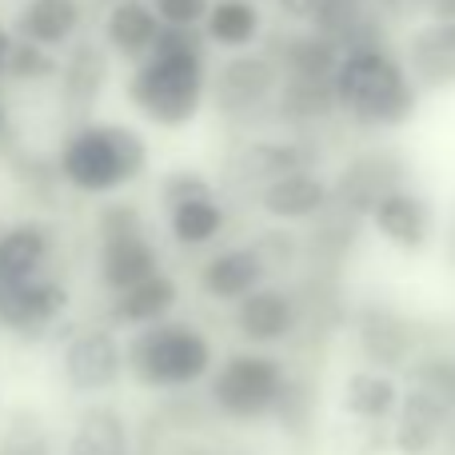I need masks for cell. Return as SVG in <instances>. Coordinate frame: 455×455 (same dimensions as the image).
I'll list each match as a JSON object with an SVG mask.
<instances>
[{
    "mask_svg": "<svg viewBox=\"0 0 455 455\" xmlns=\"http://www.w3.org/2000/svg\"><path fill=\"white\" fill-rule=\"evenodd\" d=\"M128 100L160 128H184L208 100V64L200 28H160L156 48L132 64Z\"/></svg>",
    "mask_w": 455,
    "mask_h": 455,
    "instance_id": "obj_1",
    "label": "cell"
},
{
    "mask_svg": "<svg viewBox=\"0 0 455 455\" xmlns=\"http://www.w3.org/2000/svg\"><path fill=\"white\" fill-rule=\"evenodd\" d=\"M331 100L360 124L395 128L411 120L419 88L411 84L395 52H387L376 40H355V44H344L336 72H331Z\"/></svg>",
    "mask_w": 455,
    "mask_h": 455,
    "instance_id": "obj_2",
    "label": "cell"
},
{
    "mask_svg": "<svg viewBox=\"0 0 455 455\" xmlns=\"http://www.w3.org/2000/svg\"><path fill=\"white\" fill-rule=\"evenodd\" d=\"M148 168V144L128 124H84L64 140L60 176L80 192H116Z\"/></svg>",
    "mask_w": 455,
    "mask_h": 455,
    "instance_id": "obj_3",
    "label": "cell"
},
{
    "mask_svg": "<svg viewBox=\"0 0 455 455\" xmlns=\"http://www.w3.org/2000/svg\"><path fill=\"white\" fill-rule=\"evenodd\" d=\"M128 363L144 384H192L208 371L212 347L200 331L184 328V323H160V328H148L132 339Z\"/></svg>",
    "mask_w": 455,
    "mask_h": 455,
    "instance_id": "obj_4",
    "label": "cell"
},
{
    "mask_svg": "<svg viewBox=\"0 0 455 455\" xmlns=\"http://www.w3.org/2000/svg\"><path fill=\"white\" fill-rule=\"evenodd\" d=\"M100 275L112 291H124L132 283L160 272V256L148 243L140 212L128 204H112L100 216Z\"/></svg>",
    "mask_w": 455,
    "mask_h": 455,
    "instance_id": "obj_5",
    "label": "cell"
},
{
    "mask_svg": "<svg viewBox=\"0 0 455 455\" xmlns=\"http://www.w3.org/2000/svg\"><path fill=\"white\" fill-rule=\"evenodd\" d=\"M208 92L224 116H251V112L267 108L280 92V64L275 56L251 52V48L232 52L208 80Z\"/></svg>",
    "mask_w": 455,
    "mask_h": 455,
    "instance_id": "obj_6",
    "label": "cell"
},
{
    "mask_svg": "<svg viewBox=\"0 0 455 455\" xmlns=\"http://www.w3.org/2000/svg\"><path fill=\"white\" fill-rule=\"evenodd\" d=\"M212 400L235 419L267 416L283 400L280 363L264 360V355H232L212 384Z\"/></svg>",
    "mask_w": 455,
    "mask_h": 455,
    "instance_id": "obj_7",
    "label": "cell"
},
{
    "mask_svg": "<svg viewBox=\"0 0 455 455\" xmlns=\"http://www.w3.org/2000/svg\"><path fill=\"white\" fill-rule=\"evenodd\" d=\"M403 68L419 92L455 88V16L424 20L403 40Z\"/></svg>",
    "mask_w": 455,
    "mask_h": 455,
    "instance_id": "obj_8",
    "label": "cell"
},
{
    "mask_svg": "<svg viewBox=\"0 0 455 455\" xmlns=\"http://www.w3.org/2000/svg\"><path fill=\"white\" fill-rule=\"evenodd\" d=\"M64 307H68V291L56 280L32 275V280L0 283V323L16 336H40L60 320Z\"/></svg>",
    "mask_w": 455,
    "mask_h": 455,
    "instance_id": "obj_9",
    "label": "cell"
},
{
    "mask_svg": "<svg viewBox=\"0 0 455 455\" xmlns=\"http://www.w3.org/2000/svg\"><path fill=\"white\" fill-rule=\"evenodd\" d=\"M120 368H124V355H120V344L112 331H80L64 347V376L76 392H104V387L116 384Z\"/></svg>",
    "mask_w": 455,
    "mask_h": 455,
    "instance_id": "obj_10",
    "label": "cell"
},
{
    "mask_svg": "<svg viewBox=\"0 0 455 455\" xmlns=\"http://www.w3.org/2000/svg\"><path fill=\"white\" fill-rule=\"evenodd\" d=\"M164 24L156 20L148 0H112L100 20V40L112 56L128 64H140L156 48V36Z\"/></svg>",
    "mask_w": 455,
    "mask_h": 455,
    "instance_id": "obj_11",
    "label": "cell"
},
{
    "mask_svg": "<svg viewBox=\"0 0 455 455\" xmlns=\"http://www.w3.org/2000/svg\"><path fill=\"white\" fill-rule=\"evenodd\" d=\"M8 28L40 48H64L84 28V0H24Z\"/></svg>",
    "mask_w": 455,
    "mask_h": 455,
    "instance_id": "obj_12",
    "label": "cell"
},
{
    "mask_svg": "<svg viewBox=\"0 0 455 455\" xmlns=\"http://www.w3.org/2000/svg\"><path fill=\"white\" fill-rule=\"evenodd\" d=\"M331 200V188L307 168L296 172H283L275 180L259 184V208L275 220H307V216H320Z\"/></svg>",
    "mask_w": 455,
    "mask_h": 455,
    "instance_id": "obj_13",
    "label": "cell"
},
{
    "mask_svg": "<svg viewBox=\"0 0 455 455\" xmlns=\"http://www.w3.org/2000/svg\"><path fill=\"white\" fill-rule=\"evenodd\" d=\"M368 216H371V224L395 243V248L416 251V248L427 243V228H432L427 204L416 196V192L403 188V184L392 188V192H384V196L368 208Z\"/></svg>",
    "mask_w": 455,
    "mask_h": 455,
    "instance_id": "obj_14",
    "label": "cell"
},
{
    "mask_svg": "<svg viewBox=\"0 0 455 455\" xmlns=\"http://www.w3.org/2000/svg\"><path fill=\"white\" fill-rule=\"evenodd\" d=\"M204 44H216L224 52H243L264 36V12L256 0H212L200 24Z\"/></svg>",
    "mask_w": 455,
    "mask_h": 455,
    "instance_id": "obj_15",
    "label": "cell"
},
{
    "mask_svg": "<svg viewBox=\"0 0 455 455\" xmlns=\"http://www.w3.org/2000/svg\"><path fill=\"white\" fill-rule=\"evenodd\" d=\"M451 408L443 400H435L424 387H408L400 400V427H395V448L403 455H424L432 451V443L440 440V432L448 427Z\"/></svg>",
    "mask_w": 455,
    "mask_h": 455,
    "instance_id": "obj_16",
    "label": "cell"
},
{
    "mask_svg": "<svg viewBox=\"0 0 455 455\" xmlns=\"http://www.w3.org/2000/svg\"><path fill=\"white\" fill-rule=\"evenodd\" d=\"M339 52L344 44L315 28H299L296 36L288 40L280 56V68L288 72V80H307V84H331V72L339 64Z\"/></svg>",
    "mask_w": 455,
    "mask_h": 455,
    "instance_id": "obj_17",
    "label": "cell"
},
{
    "mask_svg": "<svg viewBox=\"0 0 455 455\" xmlns=\"http://www.w3.org/2000/svg\"><path fill=\"white\" fill-rule=\"evenodd\" d=\"M48 228L40 224H12L0 232V283L32 280L40 275V264L48 259Z\"/></svg>",
    "mask_w": 455,
    "mask_h": 455,
    "instance_id": "obj_18",
    "label": "cell"
},
{
    "mask_svg": "<svg viewBox=\"0 0 455 455\" xmlns=\"http://www.w3.org/2000/svg\"><path fill=\"white\" fill-rule=\"evenodd\" d=\"M240 331L248 339H259V344H267V339H283L291 328H296V304H291L283 291H248V296L240 299Z\"/></svg>",
    "mask_w": 455,
    "mask_h": 455,
    "instance_id": "obj_19",
    "label": "cell"
},
{
    "mask_svg": "<svg viewBox=\"0 0 455 455\" xmlns=\"http://www.w3.org/2000/svg\"><path fill=\"white\" fill-rule=\"evenodd\" d=\"M259 275H264V264L251 248H228L216 259H208L204 272H200V283L212 291L216 299H243L248 291H256Z\"/></svg>",
    "mask_w": 455,
    "mask_h": 455,
    "instance_id": "obj_20",
    "label": "cell"
},
{
    "mask_svg": "<svg viewBox=\"0 0 455 455\" xmlns=\"http://www.w3.org/2000/svg\"><path fill=\"white\" fill-rule=\"evenodd\" d=\"M360 4L363 0H275L283 20L299 24V28H315L339 44L360 20Z\"/></svg>",
    "mask_w": 455,
    "mask_h": 455,
    "instance_id": "obj_21",
    "label": "cell"
},
{
    "mask_svg": "<svg viewBox=\"0 0 455 455\" xmlns=\"http://www.w3.org/2000/svg\"><path fill=\"white\" fill-rule=\"evenodd\" d=\"M360 344H363V352H368L371 363L400 368L408 347H411V331H408V323H403L395 312H387V307H368L360 320Z\"/></svg>",
    "mask_w": 455,
    "mask_h": 455,
    "instance_id": "obj_22",
    "label": "cell"
},
{
    "mask_svg": "<svg viewBox=\"0 0 455 455\" xmlns=\"http://www.w3.org/2000/svg\"><path fill=\"white\" fill-rule=\"evenodd\" d=\"M68 455H128L124 419L112 408H88L72 432Z\"/></svg>",
    "mask_w": 455,
    "mask_h": 455,
    "instance_id": "obj_23",
    "label": "cell"
},
{
    "mask_svg": "<svg viewBox=\"0 0 455 455\" xmlns=\"http://www.w3.org/2000/svg\"><path fill=\"white\" fill-rule=\"evenodd\" d=\"M392 188H400V172H395V164L387 156H368V160H360V164L347 168L336 192L355 208V212H368V208Z\"/></svg>",
    "mask_w": 455,
    "mask_h": 455,
    "instance_id": "obj_24",
    "label": "cell"
},
{
    "mask_svg": "<svg viewBox=\"0 0 455 455\" xmlns=\"http://www.w3.org/2000/svg\"><path fill=\"white\" fill-rule=\"evenodd\" d=\"M168 208H172V235L180 243H188V248H200V243L216 240L224 228V208L216 204L212 192L176 200V204H168Z\"/></svg>",
    "mask_w": 455,
    "mask_h": 455,
    "instance_id": "obj_25",
    "label": "cell"
},
{
    "mask_svg": "<svg viewBox=\"0 0 455 455\" xmlns=\"http://www.w3.org/2000/svg\"><path fill=\"white\" fill-rule=\"evenodd\" d=\"M56 76L64 80V96L72 104H92L104 88V48L96 44H76L68 60H60V72Z\"/></svg>",
    "mask_w": 455,
    "mask_h": 455,
    "instance_id": "obj_26",
    "label": "cell"
},
{
    "mask_svg": "<svg viewBox=\"0 0 455 455\" xmlns=\"http://www.w3.org/2000/svg\"><path fill=\"white\" fill-rule=\"evenodd\" d=\"M176 304V283L168 275H148V280L132 283V288L120 291L116 299V315L128 323H152Z\"/></svg>",
    "mask_w": 455,
    "mask_h": 455,
    "instance_id": "obj_27",
    "label": "cell"
},
{
    "mask_svg": "<svg viewBox=\"0 0 455 455\" xmlns=\"http://www.w3.org/2000/svg\"><path fill=\"white\" fill-rule=\"evenodd\" d=\"M296 168H304V148L299 144L259 140L251 148H243V156H240V176L243 180H259V184L275 180L283 172H296Z\"/></svg>",
    "mask_w": 455,
    "mask_h": 455,
    "instance_id": "obj_28",
    "label": "cell"
},
{
    "mask_svg": "<svg viewBox=\"0 0 455 455\" xmlns=\"http://www.w3.org/2000/svg\"><path fill=\"white\" fill-rule=\"evenodd\" d=\"M344 400L355 416L363 419H384L387 411L400 403V387L387 376H376V371H355L344 387Z\"/></svg>",
    "mask_w": 455,
    "mask_h": 455,
    "instance_id": "obj_29",
    "label": "cell"
},
{
    "mask_svg": "<svg viewBox=\"0 0 455 455\" xmlns=\"http://www.w3.org/2000/svg\"><path fill=\"white\" fill-rule=\"evenodd\" d=\"M16 36V32H12ZM60 72V60H56L52 48H40L32 40L16 36L12 44V60H8V80H20V84H40V80H52Z\"/></svg>",
    "mask_w": 455,
    "mask_h": 455,
    "instance_id": "obj_30",
    "label": "cell"
},
{
    "mask_svg": "<svg viewBox=\"0 0 455 455\" xmlns=\"http://www.w3.org/2000/svg\"><path fill=\"white\" fill-rule=\"evenodd\" d=\"M411 376V387H424L432 392L435 400H443L448 408H455V360L440 355V360H424L408 371Z\"/></svg>",
    "mask_w": 455,
    "mask_h": 455,
    "instance_id": "obj_31",
    "label": "cell"
},
{
    "mask_svg": "<svg viewBox=\"0 0 455 455\" xmlns=\"http://www.w3.org/2000/svg\"><path fill=\"white\" fill-rule=\"evenodd\" d=\"M164 28H200L212 0H148Z\"/></svg>",
    "mask_w": 455,
    "mask_h": 455,
    "instance_id": "obj_32",
    "label": "cell"
},
{
    "mask_svg": "<svg viewBox=\"0 0 455 455\" xmlns=\"http://www.w3.org/2000/svg\"><path fill=\"white\" fill-rule=\"evenodd\" d=\"M204 192H212L204 176L176 172V176H168V180H164V200H168V204H176V200H188V196H204Z\"/></svg>",
    "mask_w": 455,
    "mask_h": 455,
    "instance_id": "obj_33",
    "label": "cell"
},
{
    "mask_svg": "<svg viewBox=\"0 0 455 455\" xmlns=\"http://www.w3.org/2000/svg\"><path fill=\"white\" fill-rule=\"evenodd\" d=\"M12 44H16L12 28H8V24L0 20V80H8V60H12Z\"/></svg>",
    "mask_w": 455,
    "mask_h": 455,
    "instance_id": "obj_34",
    "label": "cell"
},
{
    "mask_svg": "<svg viewBox=\"0 0 455 455\" xmlns=\"http://www.w3.org/2000/svg\"><path fill=\"white\" fill-rule=\"evenodd\" d=\"M8 124H12V120H8V104H4V96H0V140L8 136Z\"/></svg>",
    "mask_w": 455,
    "mask_h": 455,
    "instance_id": "obj_35",
    "label": "cell"
}]
</instances>
